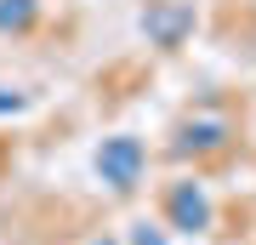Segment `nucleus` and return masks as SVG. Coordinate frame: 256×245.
Masks as SVG:
<instances>
[{
	"label": "nucleus",
	"mask_w": 256,
	"mask_h": 245,
	"mask_svg": "<svg viewBox=\"0 0 256 245\" xmlns=\"http://www.w3.org/2000/svg\"><path fill=\"white\" fill-rule=\"evenodd\" d=\"M102 165L120 177V188L131 182V171H137V143H114V148H102Z\"/></svg>",
	"instance_id": "1"
}]
</instances>
